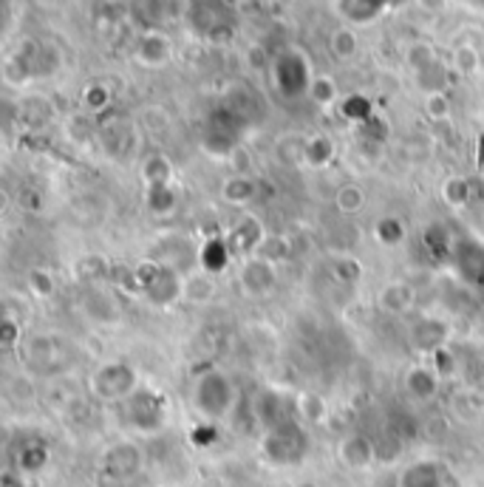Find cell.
Listing matches in <instances>:
<instances>
[{
  "instance_id": "cell-1",
  "label": "cell",
  "mask_w": 484,
  "mask_h": 487,
  "mask_svg": "<svg viewBox=\"0 0 484 487\" xmlns=\"http://www.w3.org/2000/svg\"><path fill=\"white\" fill-rule=\"evenodd\" d=\"M307 448H309V437H307V430H303V425L295 420L269 428L261 442L266 462H272L278 467L298 465L303 457H307Z\"/></svg>"
},
{
  "instance_id": "cell-2",
  "label": "cell",
  "mask_w": 484,
  "mask_h": 487,
  "mask_svg": "<svg viewBox=\"0 0 484 487\" xmlns=\"http://www.w3.org/2000/svg\"><path fill=\"white\" fill-rule=\"evenodd\" d=\"M134 283H136V290L145 295L151 303L156 306H173L185 292V283L178 281V275L173 273V269L168 266H161V264H139L136 266V273H134Z\"/></svg>"
},
{
  "instance_id": "cell-3",
  "label": "cell",
  "mask_w": 484,
  "mask_h": 487,
  "mask_svg": "<svg viewBox=\"0 0 484 487\" xmlns=\"http://www.w3.org/2000/svg\"><path fill=\"white\" fill-rule=\"evenodd\" d=\"M193 403L207 420H221L232 408V383L221 371H204L193 388Z\"/></svg>"
},
{
  "instance_id": "cell-4",
  "label": "cell",
  "mask_w": 484,
  "mask_h": 487,
  "mask_svg": "<svg viewBox=\"0 0 484 487\" xmlns=\"http://www.w3.org/2000/svg\"><path fill=\"white\" fill-rule=\"evenodd\" d=\"M125 420L142 434H153L165 422V396L156 394L153 388H136L125 400Z\"/></svg>"
},
{
  "instance_id": "cell-5",
  "label": "cell",
  "mask_w": 484,
  "mask_h": 487,
  "mask_svg": "<svg viewBox=\"0 0 484 487\" xmlns=\"http://www.w3.org/2000/svg\"><path fill=\"white\" fill-rule=\"evenodd\" d=\"M272 74H275V85H278V91L283 97H300V94H307L309 88H312V71H309V63L307 57H303L300 51H286L281 54V57L275 60V68H272Z\"/></svg>"
},
{
  "instance_id": "cell-6",
  "label": "cell",
  "mask_w": 484,
  "mask_h": 487,
  "mask_svg": "<svg viewBox=\"0 0 484 487\" xmlns=\"http://www.w3.org/2000/svg\"><path fill=\"white\" fill-rule=\"evenodd\" d=\"M136 388H139L136 371L125 363L105 366L94 377V391L102 396V400H128Z\"/></svg>"
},
{
  "instance_id": "cell-7",
  "label": "cell",
  "mask_w": 484,
  "mask_h": 487,
  "mask_svg": "<svg viewBox=\"0 0 484 487\" xmlns=\"http://www.w3.org/2000/svg\"><path fill=\"white\" fill-rule=\"evenodd\" d=\"M451 264L456 266V273H459L462 281H468V283L476 286L484 278V244L476 241V239H459Z\"/></svg>"
},
{
  "instance_id": "cell-8",
  "label": "cell",
  "mask_w": 484,
  "mask_h": 487,
  "mask_svg": "<svg viewBox=\"0 0 484 487\" xmlns=\"http://www.w3.org/2000/svg\"><path fill=\"white\" fill-rule=\"evenodd\" d=\"M337 459L343 462L349 471H366V467H371L376 459V448L363 434H349L337 445Z\"/></svg>"
},
{
  "instance_id": "cell-9",
  "label": "cell",
  "mask_w": 484,
  "mask_h": 487,
  "mask_svg": "<svg viewBox=\"0 0 484 487\" xmlns=\"http://www.w3.org/2000/svg\"><path fill=\"white\" fill-rule=\"evenodd\" d=\"M264 241H266V232H264L261 222L253 219V215L244 219V222H238L236 227L229 230V236H227V244L232 249V256H249L253 249H261Z\"/></svg>"
},
{
  "instance_id": "cell-10",
  "label": "cell",
  "mask_w": 484,
  "mask_h": 487,
  "mask_svg": "<svg viewBox=\"0 0 484 487\" xmlns=\"http://www.w3.org/2000/svg\"><path fill=\"white\" fill-rule=\"evenodd\" d=\"M241 283L249 295H266L275 286V264L266 258H249L241 266Z\"/></svg>"
},
{
  "instance_id": "cell-11",
  "label": "cell",
  "mask_w": 484,
  "mask_h": 487,
  "mask_svg": "<svg viewBox=\"0 0 484 487\" xmlns=\"http://www.w3.org/2000/svg\"><path fill=\"white\" fill-rule=\"evenodd\" d=\"M422 241H425L428 256L434 258L436 264L454 261V252H456V244H459V239H454L451 227H445V224H430V227L425 230Z\"/></svg>"
},
{
  "instance_id": "cell-12",
  "label": "cell",
  "mask_w": 484,
  "mask_h": 487,
  "mask_svg": "<svg viewBox=\"0 0 484 487\" xmlns=\"http://www.w3.org/2000/svg\"><path fill=\"white\" fill-rule=\"evenodd\" d=\"M105 467H108V474L117 476V479H128L134 474H139V467H142V454L134 448V445H117L108 450V457H105Z\"/></svg>"
},
{
  "instance_id": "cell-13",
  "label": "cell",
  "mask_w": 484,
  "mask_h": 487,
  "mask_svg": "<svg viewBox=\"0 0 484 487\" xmlns=\"http://www.w3.org/2000/svg\"><path fill=\"white\" fill-rule=\"evenodd\" d=\"M405 388L408 394L414 396V400H430V396L436 394L439 388V374L434 369H425V366H417L405 374Z\"/></svg>"
},
{
  "instance_id": "cell-14",
  "label": "cell",
  "mask_w": 484,
  "mask_h": 487,
  "mask_svg": "<svg viewBox=\"0 0 484 487\" xmlns=\"http://www.w3.org/2000/svg\"><path fill=\"white\" fill-rule=\"evenodd\" d=\"M414 340H417V346L425 349V352H439L445 346V340H447V329H445V323L436 320V317H422L417 323V329H414Z\"/></svg>"
},
{
  "instance_id": "cell-15",
  "label": "cell",
  "mask_w": 484,
  "mask_h": 487,
  "mask_svg": "<svg viewBox=\"0 0 484 487\" xmlns=\"http://www.w3.org/2000/svg\"><path fill=\"white\" fill-rule=\"evenodd\" d=\"M232 258V249L227 244V239H210L204 241L202 247V266H204V273H224V266L229 264Z\"/></svg>"
},
{
  "instance_id": "cell-16",
  "label": "cell",
  "mask_w": 484,
  "mask_h": 487,
  "mask_svg": "<svg viewBox=\"0 0 484 487\" xmlns=\"http://www.w3.org/2000/svg\"><path fill=\"white\" fill-rule=\"evenodd\" d=\"M136 57L145 63V65H161V63L170 57V43H168V38H165V34H148V38H142Z\"/></svg>"
},
{
  "instance_id": "cell-17",
  "label": "cell",
  "mask_w": 484,
  "mask_h": 487,
  "mask_svg": "<svg viewBox=\"0 0 484 487\" xmlns=\"http://www.w3.org/2000/svg\"><path fill=\"white\" fill-rule=\"evenodd\" d=\"M400 487H442L439 467L430 462H419L414 467H408L400 479Z\"/></svg>"
},
{
  "instance_id": "cell-18",
  "label": "cell",
  "mask_w": 484,
  "mask_h": 487,
  "mask_svg": "<svg viewBox=\"0 0 484 487\" xmlns=\"http://www.w3.org/2000/svg\"><path fill=\"white\" fill-rule=\"evenodd\" d=\"M221 193H224V202H229V204H246V202H253L255 185L249 182L246 176H232Z\"/></svg>"
},
{
  "instance_id": "cell-19",
  "label": "cell",
  "mask_w": 484,
  "mask_h": 487,
  "mask_svg": "<svg viewBox=\"0 0 484 487\" xmlns=\"http://www.w3.org/2000/svg\"><path fill=\"white\" fill-rule=\"evenodd\" d=\"M380 303H383L385 312L400 315V312H405L408 306H411V290H408V286H402V283H391V286H385V290H383Z\"/></svg>"
},
{
  "instance_id": "cell-20",
  "label": "cell",
  "mask_w": 484,
  "mask_h": 487,
  "mask_svg": "<svg viewBox=\"0 0 484 487\" xmlns=\"http://www.w3.org/2000/svg\"><path fill=\"white\" fill-rule=\"evenodd\" d=\"M145 182L148 187H161V185H170V176H173V168H170V161L165 156H153L145 161Z\"/></svg>"
},
{
  "instance_id": "cell-21",
  "label": "cell",
  "mask_w": 484,
  "mask_h": 487,
  "mask_svg": "<svg viewBox=\"0 0 484 487\" xmlns=\"http://www.w3.org/2000/svg\"><path fill=\"white\" fill-rule=\"evenodd\" d=\"M334 204H337L340 213H349V215L360 213L363 204H366V193H363V187H357V185H343L334 196Z\"/></svg>"
},
{
  "instance_id": "cell-22",
  "label": "cell",
  "mask_w": 484,
  "mask_h": 487,
  "mask_svg": "<svg viewBox=\"0 0 484 487\" xmlns=\"http://www.w3.org/2000/svg\"><path fill=\"white\" fill-rule=\"evenodd\" d=\"M48 462V448L40 442H31L21 448V467L26 474H40Z\"/></svg>"
},
{
  "instance_id": "cell-23",
  "label": "cell",
  "mask_w": 484,
  "mask_h": 487,
  "mask_svg": "<svg viewBox=\"0 0 484 487\" xmlns=\"http://www.w3.org/2000/svg\"><path fill=\"white\" fill-rule=\"evenodd\" d=\"M295 408H298V417L307 422H317L326 417V403H323L317 394H300L295 400Z\"/></svg>"
},
{
  "instance_id": "cell-24",
  "label": "cell",
  "mask_w": 484,
  "mask_h": 487,
  "mask_svg": "<svg viewBox=\"0 0 484 487\" xmlns=\"http://www.w3.org/2000/svg\"><path fill=\"white\" fill-rule=\"evenodd\" d=\"M148 207L156 215H168L176 210V193L170 185H161V187H148Z\"/></svg>"
},
{
  "instance_id": "cell-25",
  "label": "cell",
  "mask_w": 484,
  "mask_h": 487,
  "mask_svg": "<svg viewBox=\"0 0 484 487\" xmlns=\"http://www.w3.org/2000/svg\"><path fill=\"white\" fill-rule=\"evenodd\" d=\"M307 161L312 168H326L329 161H332V156H334V151H332V142L326 139V136H317V139H312L309 145H307Z\"/></svg>"
},
{
  "instance_id": "cell-26",
  "label": "cell",
  "mask_w": 484,
  "mask_h": 487,
  "mask_svg": "<svg viewBox=\"0 0 484 487\" xmlns=\"http://www.w3.org/2000/svg\"><path fill=\"white\" fill-rule=\"evenodd\" d=\"M473 198V187L471 182H464V178H451V182L445 185V202L454 204V207H464Z\"/></svg>"
},
{
  "instance_id": "cell-27",
  "label": "cell",
  "mask_w": 484,
  "mask_h": 487,
  "mask_svg": "<svg viewBox=\"0 0 484 487\" xmlns=\"http://www.w3.org/2000/svg\"><path fill=\"white\" fill-rule=\"evenodd\" d=\"M376 239H380L383 244L388 247H397L402 239H405V227L400 219H383V222H376Z\"/></svg>"
},
{
  "instance_id": "cell-28",
  "label": "cell",
  "mask_w": 484,
  "mask_h": 487,
  "mask_svg": "<svg viewBox=\"0 0 484 487\" xmlns=\"http://www.w3.org/2000/svg\"><path fill=\"white\" fill-rule=\"evenodd\" d=\"M343 114H346L349 119H354V122H363V119L371 117V105H368V100H363V97H349V100L343 102Z\"/></svg>"
},
{
  "instance_id": "cell-29",
  "label": "cell",
  "mask_w": 484,
  "mask_h": 487,
  "mask_svg": "<svg viewBox=\"0 0 484 487\" xmlns=\"http://www.w3.org/2000/svg\"><path fill=\"white\" fill-rule=\"evenodd\" d=\"M286 256H290V244H286L283 239H266L264 247H261V258L272 261V264L286 258Z\"/></svg>"
},
{
  "instance_id": "cell-30",
  "label": "cell",
  "mask_w": 484,
  "mask_h": 487,
  "mask_svg": "<svg viewBox=\"0 0 484 487\" xmlns=\"http://www.w3.org/2000/svg\"><path fill=\"white\" fill-rule=\"evenodd\" d=\"M332 51L337 54V57H351V54L357 51V40L351 31H337L332 38Z\"/></svg>"
},
{
  "instance_id": "cell-31",
  "label": "cell",
  "mask_w": 484,
  "mask_h": 487,
  "mask_svg": "<svg viewBox=\"0 0 484 487\" xmlns=\"http://www.w3.org/2000/svg\"><path fill=\"white\" fill-rule=\"evenodd\" d=\"M454 366H456V360L451 357V352H447L445 346H442L439 352H434V366H430V369L439 374V380L451 377V374H454Z\"/></svg>"
},
{
  "instance_id": "cell-32",
  "label": "cell",
  "mask_w": 484,
  "mask_h": 487,
  "mask_svg": "<svg viewBox=\"0 0 484 487\" xmlns=\"http://www.w3.org/2000/svg\"><path fill=\"white\" fill-rule=\"evenodd\" d=\"M312 94H315V100H317V102L329 105V102L337 97V91H334V83H332L329 77H320V80H315V83H312Z\"/></svg>"
},
{
  "instance_id": "cell-33",
  "label": "cell",
  "mask_w": 484,
  "mask_h": 487,
  "mask_svg": "<svg viewBox=\"0 0 484 487\" xmlns=\"http://www.w3.org/2000/svg\"><path fill=\"white\" fill-rule=\"evenodd\" d=\"M360 275H363V266L357 264V261H351V258H349V261H340V264H337V278H340V281L354 283Z\"/></svg>"
},
{
  "instance_id": "cell-34",
  "label": "cell",
  "mask_w": 484,
  "mask_h": 487,
  "mask_svg": "<svg viewBox=\"0 0 484 487\" xmlns=\"http://www.w3.org/2000/svg\"><path fill=\"white\" fill-rule=\"evenodd\" d=\"M456 60H459V68H462V71H473L479 57H476L473 48H459V51H456Z\"/></svg>"
},
{
  "instance_id": "cell-35",
  "label": "cell",
  "mask_w": 484,
  "mask_h": 487,
  "mask_svg": "<svg viewBox=\"0 0 484 487\" xmlns=\"http://www.w3.org/2000/svg\"><path fill=\"white\" fill-rule=\"evenodd\" d=\"M31 290L38 295H48L51 292V278L46 273H34L31 275Z\"/></svg>"
},
{
  "instance_id": "cell-36",
  "label": "cell",
  "mask_w": 484,
  "mask_h": 487,
  "mask_svg": "<svg viewBox=\"0 0 484 487\" xmlns=\"http://www.w3.org/2000/svg\"><path fill=\"white\" fill-rule=\"evenodd\" d=\"M445 97L442 94H430L428 100V114H434V117H445Z\"/></svg>"
},
{
  "instance_id": "cell-37",
  "label": "cell",
  "mask_w": 484,
  "mask_h": 487,
  "mask_svg": "<svg viewBox=\"0 0 484 487\" xmlns=\"http://www.w3.org/2000/svg\"><path fill=\"white\" fill-rule=\"evenodd\" d=\"M14 332H17V323H14V320H6V323H4V340H6V343H14V340H17Z\"/></svg>"
},
{
  "instance_id": "cell-38",
  "label": "cell",
  "mask_w": 484,
  "mask_h": 487,
  "mask_svg": "<svg viewBox=\"0 0 484 487\" xmlns=\"http://www.w3.org/2000/svg\"><path fill=\"white\" fill-rule=\"evenodd\" d=\"M476 286H479V290H481V292H484V278H481V281H479V283H476Z\"/></svg>"
}]
</instances>
